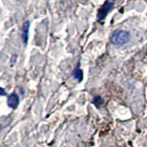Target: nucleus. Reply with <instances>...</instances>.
Segmentation results:
<instances>
[{
  "label": "nucleus",
  "mask_w": 147,
  "mask_h": 147,
  "mask_svg": "<svg viewBox=\"0 0 147 147\" xmlns=\"http://www.w3.org/2000/svg\"><path fill=\"white\" fill-rule=\"evenodd\" d=\"M72 76L74 78H76L78 82H81L83 80V71L79 68V63L77 64V66L75 68V70L73 71Z\"/></svg>",
  "instance_id": "39448f33"
},
{
  "label": "nucleus",
  "mask_w": 147,
  "mask_h": 147,
  "mask_svg": "<svg viewBox=\"0 0 147 147\" xmlns=\"http://www.w3.org/2000/svg\"><path fill=\"white\" fill-rule=\"evenodd\" d=\"M30 25V21H26V22H24V24L22 25V29H21V39H22L23 42H24L25 44H27V42H28V37H29Z\"/></svg>",
  "instance_id": "20e7f679"
},
{
  "label": "nucleus",
  "mask_w": 147,
  "mask_h": 147,
  "mask_svg": "<svg viewBox=\"0 0 147 147\" xmlns=\"http://www.w3.org/2000/svg\"><path fill=\"white\" fill-rule=\"evenodd\" d=\"M113 7V3L109 1H106V3L102 6L98 13V20H103L104 18L107 17L108 13L111 10Z\"/></svg>",
  "instance_id": "f03ea898"
},
{
  "label": "nucleus",
  "mask_w": 147,
  "mask_h": 147,
  "mask_svg": "<svg viewBox=\"0 0 147 147\" xmlns=\"http://www.w3.org/2000/svg\"><path fill=\"white\" fill-rule=\"evenodd\" d=\"M18 104H20V98L16 93H13L8 96L7 98V105L9 108L11 109H17Z\"/></svg>",
  "instance_id": "7ed1b4c3"
},
{
  "label": "nucleus",
  "mask_w": 147,
  "mask_h": 147,
  "mask_svg": "<svg viewBox=\"0 0 147 147\" xmlns=\"http://www.w3.org/2000/svg\"><path fill=\"white\" fill-rule=\"evenodd\" d=\"M0 91H1V96H5V95H6V92H5V89L3 88V87H1Z\"/></svg>",
  "instance_id": "0eeeda50"
},
{
  "label": "nucleus",
  "mask_w": 147,
  "mask_h": 147,
  "mask_svg": "<svg viewBox=\"0 0 147 147\" xmlns=\"http://www.w3.org/2000/svg\"><path fill=\"white\" fill-rule=\"evenodd\" d=\"M92 103L98 109V108H100V106L103 104V99L100 96H94V98L92 99Z\"/></svg>",
  "instance_id": "423d86ee"
},
{
  "label": "nucleus",
  "mask_w": 147,
  "mask_h": 147,
  "mask_svg": "<svg viewBox=\"0 0 147 147\" xmlns=\"http://www.w3.org/2000/svg\"><path fill=\"white\" fill-rule=\"evenodd\" d=\"M131 39V34L126 30H117L111 36V42L114 45L121 46L127 43Z\"/></svg>",
  "instance_id": "f257e3e1"
}]
</instances>
